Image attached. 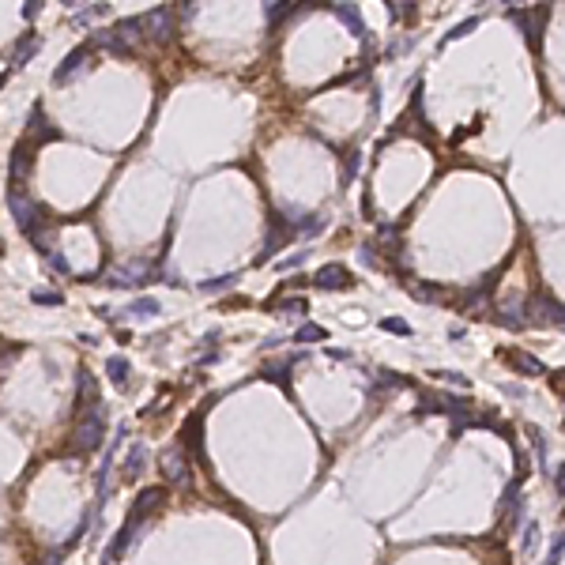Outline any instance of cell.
Returning <instances> with one entry per match:
<instances>
[{
	"label": "cell",
	"mask_w": 565,
	"mask_h": 565,
	"mask_svg": "<svg viewBox=\"0 0 565 565\" xmlns=\"http://www.w3.org/2000/svg\"><path fill=\"white\" fill-rule=\"evenodd\" d=\"M106 441V407H91V411H80V422L72 430V449L75 452H94L102 449Z\"/></svg>",
	"instance_id": "6da1fadb"
},
{
	"label": "cell",
	"mask_w": 565,
	"mask_h": 565,
	"mask_svg": "<svg viewBox=\"0 0 565 565\" xmlns=\"http://www.w3.org/2000/svg\"><path fill=\"white\" fill-rule=\"evenodd\" d=\"M8 208H12L15 223H19V230H23L27 237H30V234H38V230H46V226H49L46 211H42V208H38V204L27 197L23 189H15V185H12V192H8Z\"/></svg>",
	"instance_id": "7a4b0ae2"
},
{
	"label": "cell",
	"mask_w": 565,
	"mask_h": 565,
	"mask_svg": "<svg viewBox=\"0 0 565 565\" xmlns=\"http://www.w3.org/2000/svg\"><path fill=\"white\" fill-rule=\"evenodd\" d=\"M91 68H94V49H91V46L72 49L68 57L57 64V72H53V87H68V83H75V80H83Z\"/></svg>",
	"instance_id": "3957f363"
},
{
	"label": "cell",
	"mask_w": 565,
	"mask_h": 565,
	"mask_svg": "<svg viewBox=\"0 0 565 565\" xmlns=\"http://www.w3.org/2000/svg\"><path fill=\"white\" fill-rule=\"evenodd\" d=\"M159 471H162V479H166L170 486H185V490L192 486V464H189V452H185L181 445H170V449L162 452Z\"/></svg>",
	"instance_id": "277c9868"
},
{
	"label": "cell",
	"mask_w": 565,
	"mask_h": 565,
	"mask_svg": "<svg viewBox=\"0 0 565 565\" xmlns=\"http://www.w3.org/2000/svg\"><path fill=\"white\" fill-rule=\"evenodd\" d=\"M173 30H178V12H173V8L162 4V8L144 15V35H147V42H155V46H166L173 38Z\"/></svg>",
	"instance_id": "5b68a950"
},
{
	"label": "cell",
	"mask_w": 565,
	"mask_h": 565,
	"mask_svg": "<svg viewBox=\"0 0 565 565\" xmlns=\"http://www.w3.org/2000/svg\"><path fill=\"white\" fill-rule=\"evenodd\" d=\"M547 12L550 8L542 4V8H531V12H509V23H513L520 35H524V42L531 49H539V35H542V27H547Z\"/></svg>",
	"instance_id": "8992f818"
},
{
	"label": "cell",
	"mask_w": 565,
	"mask_h": 565,
	"mask_svg": "<svg viewBox=\"0 0 565 565\" xmlns=\"http://www.w3.org/2000/svg\"><path fill=\"white\" fill-rule=\"evenodd\" d=\"M166 505V486H151V490H139L136 494V502H132V509H128V520H144L151 516V513H159V509Z\"/></svg>",
	"instance_id": "52a82bcc"
},
{
	"label": "cell",
	"mask_w": 565,
	"mask_h": 565,
	"mask_svg": "<svg viewBox=\"0 0 565 565\" xmlns=\"http://www.w3.org/2000/svg\"><path fill=\"white\" fill-rule=\"evenodd\" d=\"M151 275V260H136V264H121V268H113L110 275H106V287H139Z\"/></svg>",
	"instance_id": "ba28073f"
},
{
	"label": "cell",
	"mask_w": 565,
	"mask_h": 565,
	"mask_svg": "<svg viewBox=\"0 0 565 565\" xmlns=\"http://www.w3.org/2000/svg\"><path fill=\"white\" fill-rule=\"evenodd\" d=\"M139 531H144V524H139V520H125V528L117 531V535L110 539V547H106V565H113L117 558H125V554H128V547L136 542V535H139Z\"/></svg>",
	"instance_id": "9c48e42d"
},
{
	"label": "cell",
	"mask_w": 565,
	"mask_h": 565,
	"mask_svg": "<svg viewBox=\"0 0 565 565\" xmlns=\"http://www.w3.org/2000/svg\"><path fill=\"white\" fill-rule=\"evenodd\" d=\"M181 449L192 452V456L204 464V415H200V411L185 418V426H181Z\"/></svg>",
	"instance_id": "30bf717a"
},
{
	"label": "cell",
	"mask_w": 565,
	"mask_h": 565,
	"mask_svg": "<svg viewBox=\"0 0 565 565\" xmlns=\"http://www.w3.org/2000/svg\"><path fill=\"white\" fill-rule=\"evenodd\" d=\"M313 287H321V290H351L354 279H351V271H347L343 264H324L317 275H313Z\"/></svg>",
	"instance_id": "8fae6325"
},
{
	"label": "cell",
	"mask_w": 565,
	"mask_h": 565,
	"mask_svg": "<svg viewBox=\"0 0 565 565\" xmlns=\"http://www.w3.org/2000/svg\"><path fill=\"white\" fill-rule=\"evenodd\" d=\"M113 30V38L121 42V46L132 53V49H139L147 42V35H144V19H121L117 27H110Z\"/></svg>",
	"instance_id": "7c38bea8"
},
{
	"label": "cell",
	"mask_w": 565,
	"mask_h": 565,
	"mask_svg": "<svg viewBox=\"0 0 565 565\" xmlns=\"http://www.w3.org/2000/svg\"><path fill=\"white\" fill-rule=\"evenodd\" d=\"M27 178H30V139H19L12 151V185L23 189Z\"/></svg>",
	"instance_id": "4fadbf2b"
},
{
	"label": "cell",
	"mask_w": 565,
	"mask_h": 565,
	"mask_svg": "<svg viewBox=\"0 0 565 565\" xmlns=\"http://www.w3.org/2000/svg\"><path fill=\"white\" fill-rule=\"evenodd\" d=\"M502 358L516 369V373H524V377H542V373H547V366H542L535 354H528V351H505Z\"/></svg>",
	"instance_id": "5bb4252c"
},
{
	"label": "cell",
	"mask_w": 565,
	"mask_h": 565,
	"mask_svg": "<svg viewBox=\"0 0 565 565\" xmlns=\"http://www.w3.org/2000/svg\"><path fill=\"white\" fill-rule=\"evenodd\" d=\"M497 324H502V328H513V332L528 328V324H524V302H520V298L502 302V309H497Z\"/></svg>",
	"instance_id": "9a60e30c"
},
{
	"label": "cell",
	"mask_w": 565,
	"mask_h": 565,
	"mask_svg": "<svg viewBox=\"0 0 565 565\" xmlns=\"http://www.w3.org/2000/svg\"><path fill=\"white\" fill-rule=\"evenodd\" d=\"M102 396H99V381L91 373H80V392H75V411H91L99 407Z\"/></svg>",
	"instance_id": "2e32d148"
},
{
	"label": "cell",
	"mask_w": 565,
	"mask_h": 565,
	"mask_svg": "<svg viewBox=\"0 0 565 565\" xmlns=\"http://www.w3.org/2000/svg\"><path fill=\"white\" fill-rule=\"evenodd\" d=\"M335 15H340V23L351 30V35H358V38H366V42H373V35L366 30V23H362V15H358V8L354 4H340L335 8Z\"/></svg>",
	"instance_id": "e0dca14e"
},
{
	"label": "cell",
	"mask_w": 565,
	"mask_h": 565,
	"mask_svg": "<svg viewBox=\"0 0 565 565\" xmlns=\"http://www.w3.org/2000/svg\"><path fill=\"white\" fill-rule=\"evenodd\" d=\"M147 471V445H132V449H128V460H125V479L128 483H136L139 475Z\"/></svg>",
	"instance_id": "ac0fdd59"
},
{
	"label": "cell",
	"mask_w": 565,
	"mask_h": 565,
	"mask_svg": "<svg viewBox=\"0 0 565 565\" xmlns=\"http://www.w3.org/2000/svg\"><path fill=\"white\" fill-rule=\"evenodd\" d=\"M38 49H42V38L35 35V30H30V35L19 38V46H15V53H12V64H15V68H23V64H27L30 57H35Z\"/></svg>",
	"instance_id": "d6986e66"
},
{
	"label": "cell",
	"mask_w": 565,
	"mask_h": 565,
	"mask_svg": "<svg viewBox=\"0 0 565 565\" xmlns=\"http://www.w3.org/2000/svg\"><path fill=\"white\" fill-rule=\"evenodd\" d=\"M106 373H110V381L117 388H128V373H132V366H128L125 354H113L110 362H106Z\"/></svg>",
	"instance_id": "ffe728a7"
},
{
	"label": "cell",
	"mask_w": 565,
	"mask_h": 565,
	"mask_svg": "<svg viewBox=\"0 0 565 565\" xmlns=\"http://www.w3.org/2000/svg\"><path fill=\"white\" fill-rule=\"evenodd\" d=\"M121 313H125L128 321H151V317L159 313V302H155V298H136L132 306H125Z\"/></svg>",
	"instance_id": "44dd1931"
},
{
	"label": "cell",
	"mask_w": 565,
	"mask_h": 565,
	"mask_svg": "<svg viewBox=\"0 0 565 565\" xmlns=\"http://www.w3.org/2000/svg\"><path fill=\"white\" fill-rule=\"evenodd\" d=\"M271 309H275V313H282V317H306V309H309V302L306 298H279L275 302V306H271Z\"/></svg>",
	"instance_id": "7402d4cb"
},
{
	"label": "cell",
	"mask_w": 565,
	"mask_h": 565,
	"mask_svg": "<svg viewBox=\"0 0 565 565\" xmlns=\"http://www.w3.org/2000/svg\"><path fill=\"white\" fill-rule=\"evenodd\" d=\"M102 15H110V4H102V0H99V4H87L83 12L75 15V27H91L94 19H102Z\"/></svg>",
	"instance_id": "603a6c76"
},
{
	"label": "cell",
	"mask_w": 565,
	"mask_h": 565,
	"mask_svg": "<svg viewBox=\"0 0 565 565\" xmlns=\"http://www.w3.org/2000/svg\"><path fill=\"white\" fill-rule=\"evenodd\" d=\"M237 282V275H215V279H204L200 282V294H223V290H230Z\"/></svg>",
	"instance_id": "cb8c5ba5"
},
{
	"label": "cell",
	"mask_w": 565,
	"mask_h": 565,
	"mask_svg": "<svg viewBox=\"0 0 565 565\" xmlns=\"http://www.w3.org/2000/svg\"><path fill=\"white\" fill-rule=\"evenodd\" d=\"M94 46H102V49H110L113 57H128V49L121 46V42L113 38V30H99V35H94Z\"/></svg>",
	"instance_id": "d4e9b609"
},
{
	"label": "cell",
	"mask_w": 565,
	"mask_h": 565,
	"mask_svg": "<svg viewBox=\"0 0 565 565\" xmlns=\"http://www.w3.org/2000/svg\"><path fill=\"white\" fill-rule=\"evenodd\" d=\"M321 230H324V219H321V215H309L306 223H302V219L294 223V237H317Z\"/></svg>",
	"instance_id": "484cf974"
},
{
	"label": "cell",
	"mask_w": 565,
	"mask_h": 565,
	"mask_svg": "<svg viewBox=\"0 0 565 565\" xmlns=\"http://www.w3.org/2000/svg\"><path fill=\"white\" fill-rule=\"evenodd\" d=\"M264 377L275 381L282 388H290V362H275V366H264Z\"/></svg>",
	"instance_id": "4316f807"
},
{
	"label": "cell",
	"mask_w": 565,
	"mask_h": 565,
	"mask_svg": "<svg viewBox=\"0 0 565 565\" xmlns=\"http://www.w3.org/2000/svg\"><path fill=\"white\" fill-rule=\"evenodd\" d=\"M287 8H294L290 0H268V27H279L287 19Z\"/></svg>",
	"instance_id": "83f0119b"
},
{
	"label": "cell",
	"mask_w": 565,
	"mask_h": 565,
	"mask_svg": "<svg viewBox=\"0 0 565 565\" xmlns=\"http://www.w3.org/2000/svg\"><path fill=\"white\" fill-rule=\"evenodd\" d=\"M294 340H298V343H321V340H324V328H321V324H302Z\"/></svg>",
	"instance_id": "f1b7e54d"
},
{
	"label": "cell",
	"mask_w": 565,
	"mask_h": 565,
	"mask_svg": "<svg viewBox=\"0 0 565 565\" xmlns=\"http://www.w3.org/2000/svg\"><path fill=\"white\" fill-rule=\"evenodd\" d=\"M30 302H35V306H61V294L57 290H30Z\"/></svg>",
	"instance_id": "f546056e"
},
{
	"label": "cell",
	"mask_w": 565,
	"mask_h": 565,
	"mask_svg": "<svg viewBox=\"0 0 565 565\" xmlns=\"http://www.w3.org/2000/svg\"><path fill=\"white\" fill-rule=\"evenodd\" d=\"M411 298H418V302H437V298H441V290H437V287H430V282H422V287L415 282V287H411Z\"/></svg>",
	"instance_id": "4dcf8cb0"
},
{
	"label": "cell",
	"mask_w": 565,
	"mask_h": 565,
	"mask_svg": "<svg viewBox=\"0 0 565 565\" xmlns=\"http://www.w3.org/2000/svg\"><path fill=\"white\" fill-rule=\"evenodd\" d=\"M479 23H483V19H479V15H471V19H464V23H460V27H452V30H449V38H445V42H456V38H464V35H471V30H475V27H479Z\"/></svg>",
	"instance_id": "1f68e13d"
},
{
	"label": "cell",
	"mask_w": 565,
	"mask_h": 565,
	"mask_svg": "<svg viewBox=\"0 0 565 565\" xmlns=\"http://www.w3.org/2000/svg\"><path fill=\"white\" fill-rule=\"evenodd\" d=\"M46 264H49V271H57V275H72V268H68V260H64L61 253H46Z\"/></svg>",
	"instance_id": "d6a6232c"
},
{
	"label": "cell",
	"mask_w": 565,
	"mask_h": 565,
	"mask_svg": "<svg viewBox=\"0 0 565 565\" xmlns=\"http://www.w3.org/2000/svg\"><path fill=\"white\" fill-rule=\"evenodd\" d=\"M381 328H385V332H396V335H411V324H407V321H399V317H385V321H381Z\"/></svg>",
	"instance_id": "836d02e7"
},
{
	"label": "cell",
	"mask_w": 565,
	"mask_h": 565,
	"mask_svg": "<svg viewBox=\"0 0 565 565\" xmlns=\"http://www.w3.org/2000/svg\"><path fill=\"white\" fill-rule=\"evenodd\" d=\"M561 554H565V535H554V547H550V554H547V565H558Z\"/></svg>",
	"instance_id": "e575fe53"
},
{
	"label": "cell",
	"mask_w": 565,
	"mask_h": 565,
	"mask_svg": "<svg viewBox=\"0 0 565 565\" xmlns=\"http://www.w3.org/2000/svg\"><path fill=\"white\" fill-rule=\"evenodd\" d=\"M528 437H531V445H535V456H539L542 464H547V441L539 437V430H535V426H528Z\"/></svg>",
	"instance_id": "d590c367"
},
{
	"label": "cell",
	"mask_w": 565,
	"mask_h": 565,
	"mask_svg": "<svg viewBox=\"0 0 565 565\" xmlns=\"http://www.w3.org/2000/svg\"><path fill=\"white\" fill-rule=\"evenodd\" d=\"M42 12V0H23V19H35Z\"/></svg>",
	"instance_id": "8d00e7d4"
},
{
	"label": "cell",
	"mask_w": 565,
	"mask_h": 565,
	"mask_svg": "<svg viewBox=\"0 0 565 565\" xmlns=\"http://www.w3.org/2000/svg\"><path fill=\"white\" fill-rule=\"evenodd\" d=\"M531 542H535V524H528V528H524V554L531 550Z\"/></svg>",
	"instance_id": "74e56055"
},
{
	"label": "cell",
	"mask_w": 565,
	"mask_h": 565,
	"mask_svg": "<svg viewBox=\"0 0 565 565\" xmlns=\"http://www.w3.org/2000/svg\"><path fill=\"white\" fill-rule=\"evenodd\" d=\"M64 561V550H49L46 554V561H42V565H61Z\"/></svg>",
	"instance_id": "f35d334b"
},
{
	"label": "cell",
	"mask_w": 565,
	"mask_h": 565,
	"mask_svg": "<svg viewBox=\"0 0 565 565\" xmlns=\"http://www.w3.org/2000/svg\"><path fill=\"white\" fill-rule=\"evenodd\" d=\"M192 8H197L192 0H185V4H181V23H189V19H192Z\"/></svg>",
	"instance_id": "ab89813d"
},
{
	"label": "cell",
	"mask_w": 565,
	"mask_h": 565,
	"mask_svg": "<svg viewBox=\"0 0 565 565\" xmlns=\"http://www.w3.org/2000/svg\"><path fill=\"white\" fill-rule=\"evenodd\" d=\"M554 328L565 332V306H558V317H554Z\"/></svg>",
	"instance_id": "60d3db41"
},
{
	"label": "cell",
	"mask_w": 565,
	"mask_h": 565,
	"mask_svg": "<svg viewBox=\"0 0 565 565\" xmlns=\"http://www.w3.org/2000/svg\"><path fill=\"white\" fill-rule=\"evenodd\" d=\"M554 483H558V494H565V464H561V471H558V479H554Z\"/></svg>",
	"instance_id": "b9f144b4"
},
{
	"label": "cell",
	"mask_w": 565,
	"mask_h": 565,
	"mask_svg": "<svg viewBox=\"0 0 565 565\" xmlns=\"http://www.w3.org/2000/svg\"><path fill=\"white\" fill-rule=\"evenodd\" d=\"M558 381H565V369H558Z\"/></svg>",
	"instance_id": "7bdbcfd3"
},
{
	"label": "cell",
	"mask_w": 565,
	"mask_h": 565,
	"mask_svg": "<svg viewBox=\"0 0 565 565\" xmlns=\"http://www.w3.org/2000/svg\"><path fill=\"white\" fill-rule=\"evenodd\" d=\"M61 4H80V0H61Z\"/></svg>",
	"instance_id": "ee69618b"
},
{
	"label": "cell",
	"mask_w": 565,
	"mask_h": 565,
	"mask_svg": "<svg viewBox=\"0 0 565 565\" xmlns=\"http://www.w3.org/2000/svg\"><path fill=\"white\" fill-rule=\"evenodd\" d=\"M388 4H392V8H396V0H388Z\"/></svg>",
	"instance_id": "f6af8a7d"
}]
</instances>
